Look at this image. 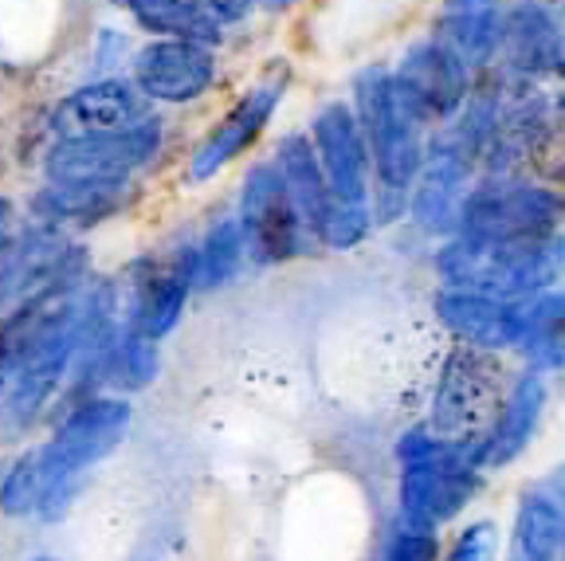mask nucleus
<instances>
[{"label": "nucleus", "instance_id": "1", "mask_svg": "<svg viewBox=\"0 0 565 561\" xmlns=\"http://www.w3.org/2000/svg\"><path fill=\"white\" fill-rule=\"evenodd\" d=\"M353 115L365 134L373 169V216L377 224L397 220L408 209L416 173L424 161V126L401 98L393 71L388 67H362L353 75Z\"/></svg>", "mask_w": 565, "mask_h": 561}, {"label": "nucleus", "instance_id": "2", "mask_svg": "<svg viewBox=\"0 0 565 561\" xmlns=\"http://www.w3.org/2000/svg\"><path fill=\"white\" fill-rule=\"evenodd\" d=\"M436 272L451 290H476L507 303L539 298L565 275V232L511 244L451 236L436 255Z\"/></svg>", "mask_w": 565, "mask_h": 561}, {"label": "nucleus", "instance_id": "3", "mask_svg": "<svg viewBox=\"0 0 565 561\" xmlns=\"http://www.w3.org/2000/svg\"><path fill=\"white\" fill-rule=\"evenodd\" d=\"M401 459V522L405 530L436 534L444 522L468 507L479 491V464L476 452L440 440L436 432H405L397 444Z\"/></svg>", "mask_w": 565, "mask_h": 561}, {"label": "nucleus", "instance_id": "4", "mask_svg": "<svg viewBox=\"0 0 565 561\" xmlns=\"http://www.w3.org/2000/svg\"><path fill=\"white\" fill-rule=\"evenodd\" d=\"M565 193L550 184L519 181V177H487L471 184L459 204L456 236L511 244V240H542L562 232Z\"/></svg>", "mask_w": 565, "mask_h": 561}, {"label": "nucleus", "instance_id": "5", "mask_svg": "<svg viewBox=\"0 0 565 561\" xmlns=\"http://www.w3.org/2000/svg\"><path fill=\"white\" fill-rule=\"evenodd\" d=\"M130 428V404L122 396H87L60 421L55 436L44 444L47 464H52L55 487L44 502V515L55 518L63 502L75 495L83 472L103 464Z\"/></svg>", "mask_w": 565, "mask_h": 561}, {"label": "nucleus", "instance_id": "6", "mask_svg": "<svg viewBox=\"0 0 565 561\" xmlns=\"http://www.w3.org/2000/svg\"><path fill=\"white\" fill-rule=\"evenodd\" d=\"M483 158V149L459 130L456 123L444 126L428 146H424L420 173H416L408 209L413 220L424 232L436 236H456L459 224V204L471 189V169Z\"/></svg>", "mask_w": 565, "mask_h": 561}, {"label": "nucleus", "instance_id": "7", "mask_svg": "<svg viewBox=\"0 0 565 561\" xmlns=\"http://www.w3.org/2000/svg\"><path fill=\"white\" fill-rule=\"evenodd\" d=\"M161 149V123L130 126L118 134H90V138H60L47 149V181L60 184H126Z\"/></svg>", "mask_w": 565, "mask_h": 561}, {"label": "nucleus", "instance_id": "8", "mask_svg": "<svg viewBox=\"0 0 565 561\" xmlns=\"http://www.w3.org/2000/svg\"><path fill=\"white\" fill-rule=\"evenodd\" d=\"M503 409V404H499ZM494 409V369L483 361V350H459L444 366V378L436 385V416L433 428L440 440L476 452L483 464V444L491 436V424L499 416Z\"/></svg>", "mask_w": 565, "mask_h": 561}, {"label": "nucleus", "instance_id": "9", "mask_svg": "<svg viewBox=\"0 0 565 561\" xmlns=\"http://www.w3.org/2000/svg\"><path fill=\"white\" fill-rule=\"evenodd\" d=\"M239 232H244L247 255L256 264H282V260H295L302 252L307 220H302L299 204H295L275 161H259L244 177Z\"/></svg>", "mask_w": 565, "mask_h": 561}, {"label": "nucleus", "instance_id": "10", "mask_svg": "<svg viewBox=\"0 0 565 561\" xmlns=\"http://www.w3.org/2000/svg\"><path fill=\"white\" fill-rule=\"evenodd\" d=\"M393 83H397L408 110L420 118V126L451 123L471 95V71L463 67L436 35L416 40V44L401 55L397 71H393Z\"/></svg>", "mask_w": 565, "mask_h": 561}, {"label": "nucleus", "instance_id": "11", "mask_svg": "<svg viewBox=\"0 0 565 561\" xmlns=\"http://www.w3.org/2000/svg\"><path fill=\"white\" fill-rule=\"evenodd\" d=\"M494 63L511 80L539 83L565 71V32L550 17L546 0H503Z\"/></svg>", "mask_w": 565, "mask_h": 561}, {"label": "nucleus", "instance_id": "12", "mask_svg": "<svg viewBox=\"0 0 565 561\" xmlns=\"http://www.w3.org/2000/svg\"><path fill=\"white\" fill-rule=\"evenodd\" d=\"M79 303H83V283H79V272H71V275H60V279L44 283L40 290H32V295L0 322V393H9L20 366H24L35 346L44 342V338H52L60 326H67L71 318L79 315Z\"/></svg>", "mask_w": 565, "mask_h": 561}, {"label": "nucleus", "instance_id": "13", "mask_svg": "<svg viewBox=\"0 0 565 561\" xmlns=\"http://www.w3.org/2000/svg\"><path fill=\"white\" fill-rule=\"evenodd\" d=\"M315 149L327 173L330 197L342 204H358L370 209L373 197V169H370V149H365V134L358 126L353 106L330 103L315 115Z\"/></svg>", "mask_w": 565, "mask_h": 561}, {"label": "nucleus", "instance_id": "14", "mask_svg": "<svg viewBox=\"0 0 565 561\" xmlns=\"http://www.w3.org/2000/svg\"><path fill=\"white\" fill-rule=\"evenodd\" d=\"M216 80V55L189 40H153L134 55V83L150 103H193Z\"/></svg>", "mask_w": 565, "mask_h": 561}, {"label": "nucleus", "instance_id": "15", "mask_svg": "<svg viewBox=\"0 0 565 561\" xmlns=\"http://www.w3.org/2000/svg\"><path fill=\"white\" fill-rule=\"evenodd\" d=\"M150 118V98L138 83L103 80L79 87L52 110V130L60 138H90V134H118Z\"/></svg>", "mask_w": 565, "mask_h": 561}, {"label": "nucleus", "instance_id": "16", "mask_svg": "<svg viewBox=\"0 0 565 561\" xmlns=\"http://www.w3.org/2000/svg\"><path fill=\"white\" fill-rule=\"evenodd\" d=\"M507 561H565V464L519 495Z\"/></svg>", "mask_w": 565, "mask_h": 561}, {"label": "nucleus", "instance_id": "17", "mask_svg": "<svg viewBox=\"0 0 565 561\" xmlns=\"http://www.w3.org/2000/svg\"><path fill=\"white\" fill-rule=\"evenodd\" d=\"M279 98H282V80L259 83V87L247 91L228 115L204 134L201 146L193 149V158H189V181H209V177H216L224 166H232L239 154H247V149L256 146L264 126L271 123Z\"/></svg>", "mask_w": 565, "mask_h": 561}, {"label": "nucleus", "instance_id": "18", "mask_svg": "<svg viewBox=\"0 0 565 561\" xmlns=\"http://www.w3.org/2000/svg\"><path fill=\"white\" fill-rule=\"evenodd\" d=\"M436 315L471 350L499 353L519 350L522 322H526V303H507V298L476 295V290L444 287L436 295Z\"/></svg>", "mask_w": 565, "mask_h": 561}, {"label": "nucleus", "instance_id": "19", "mask_svg": "<svg viewBox=\"0 0 565 561\" xmlns=\"http://www.w3.org/2000/svg\"><path fill=\"white\" fill-rule=\"evenodd\" d=\"M196 283V252L177 255L169 267L141 264L138 279H134V298L126 310V326L138 330L141 338L161 342L177 322L189 303V287Z\"/></svg>", "mask_w": 565, "mask_h": 561}, {"label": "nucleus", "instance_id": "20", "mask_svg": "<svg viewBox=\"0 0 565 561\" xmlns=\"http://www.w3.org/2000/svg\"><path fill=\"white\" fill-rule=\"evenodd\" d=\"M542 404H546V381L539 369H526L503 396V409L494 416L491 436L483 444V467H507L526 452L530 436L542 421Z\"/></svg>", "mask_w": 565, "mask_h": 561}, {"label": "nucleus", "instance_id": "21", "mask_svg": "<svg viewBox=\"0 0 565 561\" xmlns=\"http://www.w3.org/2000/svg\"><path fill=\"white\" fill-rule=\"evenodd\" d=\"M499 12L503 0H444L436 40L468 71L487 67L499 52Z\"/></svg>", "mask_w": 565, "mask_h": 561}, {"label": "nucleus", "instance_id": "22", "mask_svg": "<svg viewBox=\"0 0 565 561\" xmlns=\"http://www.w3.org/2000/svg\"><path fill=\"white\" fill-rule=\"evenodd\" d=\"M275 166H279L282 181L291 189L295 204H299L307 229L318 232L322 216L330 209V184L327 173H322V161H318V149L307 134H287L275 149Z\"/></svg>", "mask_w": 565, "mask_h": 561}, {"label": "nucleus", "instance_id": "23", "mask_svg": "<svg viewBox=\"0 0 565 561\" xmlns=\"http://www.w3.org/2000/svg\"><path fill=\"white\" fill-rule=\"evenodd\" d=\"M146 32L161 35V40H189V44L216 47L221 44V24L204 9H196L193 0H118Z\"/></svg>", "mask_w": 565, "mask_h": 561}, {"label": "nucleus", "instance_id": "24", "mask_svg": "<svg viewBox=\"0 0 565 561\" xmlns=\"http://www.w3.org/2000/svg\"><path fill=\"white\" fill-rule=\"evenodd\" d=\"M519 350L539 373L565 366V290H546V295L530 298Z\"/></svg>", "mask_w": 565, "mask_h": 561}, {"label": "nucleus", "instance_id": "25", "mask_svg": "<svg viewBox=\"0 0 565 561\" xmlns=\"http://www.w3.org/2000/svg\"><path fill=\"white\" fill-rule=\"evenodd\" d=\"M118 204H122V184H60V181H52L44 193L32 201V209L44 224H63V220L95 224V220L118 212Z\"/></svg>", "mask_w": 565, "mask_h": 561}, {"label": "nucleus", "instance_id": "26", "mask_svg": "<svg viewBox=\"0 0 565 561\" xmlns=\"http://www.w3.org/2000/svg\"><path fill=\"white\" fill-rule=\"evenodd\" d=\"M52 487H55V475H52V464H47L44 444H40V447H32V452H24V456L9 467V475L0 483V510L12 518L44 510Z\"/></svg>", "mask_w": 565, "mask_h": 561}, {"label": "nucleus", "instance_id": "27", "mask_svg": "<svg viewBox=\"0 0 565 561\" xmlns=\"http://www.w3.org/2000/svg\"><path fill=\"white\" fill-rule=\"evenodd\" d=\"M247 260L244 232H239V220H221L216 229H209L204 244L196 247V283L201 287H221L232 275L239 272V264Z\"/></svg>", "mask_w": 565, "mask_h": 561}, {"label": "nucleus", "instance_id": "28", "mask_svg": "<svg viewBox=\"0 0 565 561\" xmlns=\"http://www.w3.org/2000/svg\"><path fill=\"white\" fill-rule=\"evenodd\" d=\"M153 373H158V342L122 326L115 338V350H110L106 381H115L118 389H146L153 381Z\"/></svg>", "mask_w": 565, "mask_h": 561}, {"label": "nucleus", "instance_id": "29", "mask_svg": "<svg viewBox=\"0 0 565 561\" xmlns=\"http://www.w3.org/2000/svg\"><path fill=\"white\" fill-rule=\"evenodd\" d=\"M494 550H499V530L483 518V522H471L440 561H494Z\"/></svg>", "mask_w": 565, "mask_h": 561}, {"label": "nucleus", "instance_id": "30", "mask_svg": "<svg viewBox=\"0 0 565 561\" xmlns=\"http://www.w3.org/2000/svg\"><path fill=\"white\" fill-rule=\"evenodd\" d=\"M385 561H436V534L401 530L385 550Z\"/></svg>", "mask_w": 565, "mask_h": 561}, {"label": "nucleus", "instance_id": "31", "mask_svg": "<svg viewBox=\"0 0 565 561\" xmlns=\"http://www.w3.org/2000/svg\"><path fill=\"white\" fill-rule=\"evenodd\" d=\"M196 9H204L209 12L212 20H216V24H239V20L247 17V12H252V4H256V0H193Z\"/></svg>", "mask_w": 565, "mask_h": 561}, {"label": "nucleus", "instance_id": "32", "mask_svg": "<svg viewBox=\"0 0 565 561\" xmlns=\"http://www.w3.org/2000/svg\"><path fill=\"white\" fill-rule=\"evenodd\" d=\"M256 4H267V9H287L291 0H256Z\"/></svg>", "mask_w": 565, "mask_h": 561}, {"label": "nucleus", "instance_id": "33", "mask_svg": "<svg viewBox=\"0 0 565 561\" xmlns=\"http://www.w3.org/2000/svg\"><path fill=\"white\" fill-rule=\"evenodd\" d=\"M28 561H55V558H47V553H40V558H28Z\"/></svg>", "mask_w": 565, "mask_h": 561}]
</instances>
